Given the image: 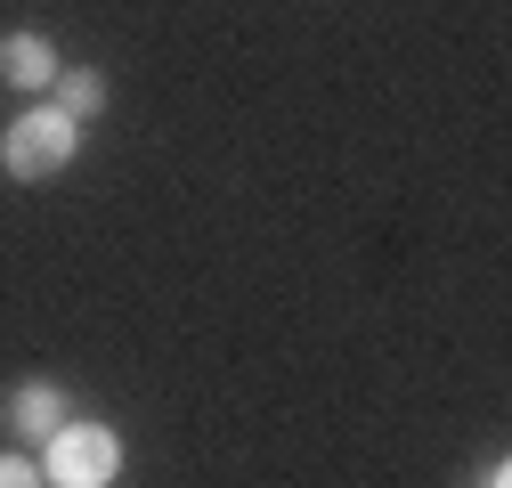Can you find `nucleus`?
I'll use <instances>...</instances> for the list:
<instances>
[{"label":"nucleus","mask_w":512,"mask_h":488,"mask_svg":"<svg viewBox=\"0 0 512 488\" xmlns=\"http://www.w3.org/2000/svg\"><path fill=\"white\" fill-rule=\"evenodd\" d=\"M9 432L17 440H57V432H66V399H57V383L9 391Z\"/></svg>","instance_id":"3"},{"label":"nucleus","mask_w":512,"mask_h":488,"mask_svg":"<svg viewBox=\"0 0 512 488\" xmlns=\"http://www.w3.org/2000/svg\"><path fill=\"white\" fill-rule=\"evenodd\" d=\"M480 488H512V472H504V464H488V472H480Z\"/></svg>","instance_id":"7"},{"label":"nucleus","mask_w":512,"mask_h":488,"mask_svg":"<svg viewBox=\"0 0 512 488\" xmlns=\"http://www.w3.org/2000/svg\"><path fill=\"white\" fill-rule=\"evenodd\" d=\"M0 74H9L17 90H41V82H57V49L41 33H9L0 41Z\"/></svg>","instance_id":"4"},{"label":"nucleus","mask_w":512,"mask_h":488,"mask_svg":"<svg viewBox=\"0 0 512 488\" xmlns=\"http://www.w3.org/2000/svg\"><path fill=\"white\" fill-rule=\"evenodd\" d=\"M82 155V122H66V114H17L9 122V139H0V171L9 179H57Z\"/></svg>","instance_id":"1"},{"label":"nucleus","mask_w":512,"mask_h":488,"mask_svg":"<svg viewBox=\"0 0 512 488\" xmlns=\"http://www.w3.org/2000/svg\"><path fill=\"white\" fill-rule=\"evenodd\" d=\"M114 472H122V440L106 432V423H74L66 415V432L49 440L41 480L49 488H114Z\"/></svg>","instance_id":"2"},{"label":"nucleus","mask_w":512,"mask_h":488,"mask_svg":"<svg viewBox=\"0 0 512 488\" xmlns=\"http://www.w3.org/2000/svg\"><path fill=\"white\" fill-rule=\"evenodd\" d=\"M57 114H66V122H90V114H106V74H98V66L57 74Z\"/></svg>","instance_id":"5"},{"label":"nucleus","mask_w":512,"mask_h":488,"mask_svg":"<svg viewBox=\"0 0 512 488\" xmlns=\"http://www.w3.org/2000/svg\"><path fill=\"white\" fill-rule=\"evenodd\" d=\"M0 488H49L33 456H0Z\"/></svg>","instance_id":"6"}]
</instances>
